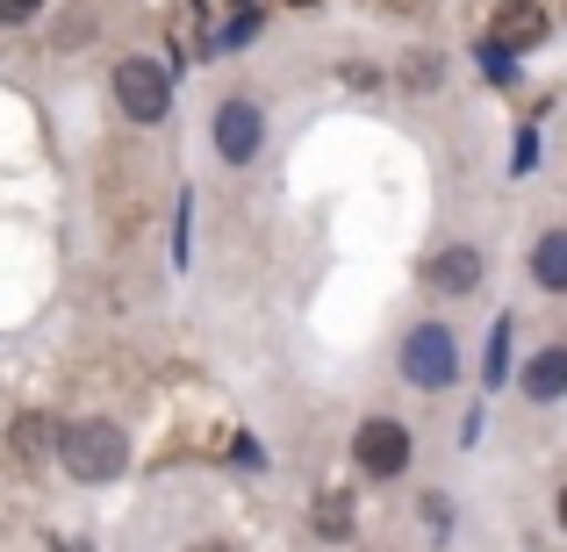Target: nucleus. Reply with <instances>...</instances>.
Wrapping results in <instances>:
<instances>
[{"label": "nucleus", "mask_w": 567, "mask_h": 552, "mask_svg": "<svg viewBox=\"0 0 567 552\" xmlns=\"http://www.w3.org/2000/svg\"><path fill=\"white\" fill-rule=\"evenodd\" d=\"M58 459H65L72 481L101 488L130 467V438L109 424V416H80V424H58Z\"/></svg>", "instance_id": "1"}, {"label": "nucleus", "mask_w": 567, "mask_h": 552, "mask_svg": "<svg viewBox=\"0 0 567 552\" xmlns=\"http://www.w3.org/2000/svg\"><path fill=\"white\" fill-rule=\"evenodd\" d=\"M115 101H123V115L130 123H166V108H173V80H166V65L158 58H123L115 65Z\"/></svg>", "instance_id": "2"}, {"label": "nucleus", "mask_w": 567, "mask_h": 552, "mask_svg": "<svg viewBox=\"0 0 567 552\" xmlns=\"http://www.w3.org/2000/svg\"><path fill=\"white\" fill-rule=\"evenodd\" d=\"M453 373H460V345L445 323H416L402 337V381L410 387H453Z\"/></svg>", "instance_id": "3"}, {"label": "nucleus", "mask_w": 567, "mask_h": 552, "mask_svg": "<svg viewBox=\"0 0 567 552\" xmlns=\"http://www.w3.org/2000/svg\"><path fill=\"white\" fill-rule=\"evenodd\" d=\"M352 459H360V473H374V481H395V473L410 467V424L367 416V424L352 430Z\"/></svg>", "instance_id": "4"}, {"label": "nucleus", "mask_w": 567, "mask_h": 552, "mask_svg": "<svg viewBox=\"0 0 567 552\" xmlns=\"http://www.w3.org/2000/svg\"><path fill=\"white\" fill-rule=\"evenodd\" d=\"M266 144V115L251 108V101H223L216 108V152L230 158V166H251Z\"/></svg>", "instance_id": "5"}, {"label": "nucleus", "mask_w": 567, "mask_h": 552, "mask_svg": "<svg viewBox=\"0 0 567 552\" xmlns=\"http://www.w3.org/2000/svg\"><path fill=\"white\" fill-rule=\"evenodd\" d=\"M424 288H439V294H467V288H482V251H474V244H445V251H431V259H424Z\"/></svg>", "instance_id": "6"}, {"label": "nucleus", "mask_w": 567, "mask_h": 552, "mask_svg": "<svg viewBox=\"0 0 567 552\" xmlns=\"http://www.w3.org/2000/svg\"><path fill=\"white\" fill-rule=\"evenodd\" d=\"M546 37V8L539 0H503L496 8V29H488V43H503V51H532V43Z\"/></svg>", "instance_id": "7"}, {"label": "nucleus", "mask_w": 567, "mask_h": 552, "mask_svg": "<svg viewBox=\"0 0 567 552\" xmlns=\"http://www.w3.org/2000/svg\"><path fill=\"white\" fill-rule=\"evenodd\" d=\"M517 387H525V402H560L567 395V345H539L517 373Z\"/></svg>", "instance_id": "8"}, {"label": "nucleus", "mask_w": 567, "mask_h": 552, "mask_svg": "<svg viewBox=\"0 0 567 552\" xmlns=\"http://www.w3.org/2000/svg\"><path fill=\"white\" fill-rule=\"evenodd\" d=\"M532 280H539L546 294H567V230H546L539 244H532Z\"/></svg>", "instance_id": "9"}, {"label": "nucleus", "mask_w": 567, "mask_h": 552, "mask_svg": "<svg viewBox=\"0 0 567 552\" xmlns=\"http://www.w3.org/2000/svg\"><path fill=\"white\" fill-rule=\"evenodd\" d=\"M482 373H488V387H496V381H511V316H496V345H488Z\"/></svg>", "instance_id": "10"}, {"label": "nucleus", "mask_w": 567, "mask_h": 552, "mask_svg": "<svg viewBox=\"0 0 567 552\" xmlns=\"http://www.w3.org/2000/svg\"><path fill=\"white\" fill-rule=\"evenodd\" d=\"M317 531H323V539H346V531H352V502H346V496H323Z\"/></svg>", "instance_id": "11"}, {"label": "nucleus", "mask_w": 567, "mask_h": 552, "mask_svg": "<svg viewBox=\"0 0 567 552\" xmlns=\"http://www.w3.org/2000/svg\"><path fill=\"white\" fill-rule=\"evenodd\" d=\"M482 72H488V80H496V86H511V51H503V43H482Z\"/></svg>", "instance_id": "12"}, {"label": "nucleus", "mask_w": 567, "mask_h": 552, "mask_svg": "<svg viewBox=\"0 0 567 552\" xmlns=\"http://www.w3.org/2000/svg\"><path fill=\"white\" fill-rule=\"evenodd\" d=\"M511 166H517V173H532V166H539V137H532V129H525V137H517V152H511Z\"/></svg>", "instance_id": "13"}, {"label": "nucleus", "mask_w": 567, "mask_h": 552, "mask_svg": "<svg viewBox=\"0 0 567 552\" xmlns=\"http://www.w3.org/2000/svg\"><path fill=\"white\" fill-rule=\"evenodd\" d=\"M37 8H43V0H0V22H29Z\"/></svg>", "instance_id": "14"}, {"label": "nucleus", "mask_w": 567, "mask_h": 552, "mask_svg": "<svg viewBox=\"0 0 567 552\" xmlns=\"http://www.w3.org/2000/svg\"><path fill=\"white\" fill-rule=\"evenodd\" d=\"M194 552H237V545H223V539H208V545H194Z\"/></svg>", "instance_id": "15"}, {"label": "nucleus", "mask_w": 567, "mask_h": 552, "mask_svg": "<svg viewBox=\"0 0 567 552\" xmlns=\"http://www.w3.org/2000/svg\"><path fill=\"white\" fill-rule=\"evenodd\" d=\"M560 531H567V488H560Z\"/></svg>", "instance_id": "16"}]
</instances>
